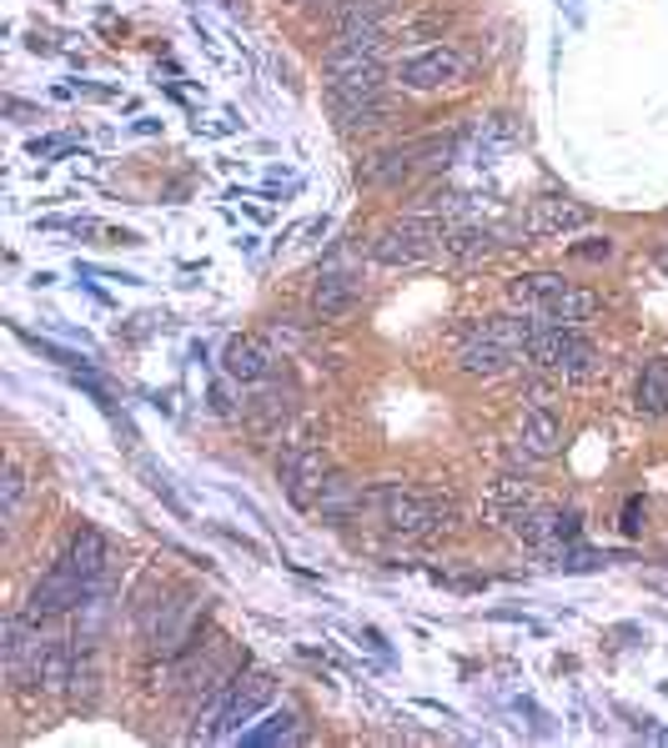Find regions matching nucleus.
<instances>
[{"label":"nucleus","instance_id":"2","mask_svg":"<svg viewBox=\"0 0 668 748\" xmlns=\"http://www.w3.org/2000/svg\"><path fill=\"white\" fill-rule=\"evenodd\" d=\"M508 297H513L523 311H533V317L563 321V327H573V321H588L598 307H603V297H598V292H588V286L568 282V276H558V272L508 276Z\"/></svg>","mask_w":668,"mask_h":748},{"label":"nucleus","instance_id":"27","mask_svg":"<svg viewBox=\"0 0 668 748\" xmlns=\"http://www.w3.org/2000/svg\"><path fill=\"white\" fill-rule=\"evenodd\" d=\"M573 257H578V262H609L613 241L609 237H588V241H578V247H573Z\"/></svg>","mask_w":668,"mask_h":748},{"label":"nucleus","instance_id":"3","mask_svg":"<svg viewBox=\"0 0 668 748\" xmlns=\"http://www.w3.org/2000/svg\"><path fill=\"white\" fill-rule=\"evenodd\" d=\"M272 693H276L272 673H262V668L237 673L231 683H222V689L212 693V703H206L202 713H196V738H237L241 724H251V713L272 703Z\"/></svg>","mask_w":668,"mask_h":748},{"label":"nucleus","instance_id":"20","mask_svg":"<svg viewBox=\"0 0 668 748\" xmlns=\"http://www.w3.org/2000/svg\"><path fill=\"white\" fill-rule=\"evenodd\" d=\"M633 403H638V412H648V417L668 412V356H654V362H644V372H638V387H633Z\"/></svg>","mask_w":668,"mask_h":748},{"label":"nucleus","instance_id":"29","mask_svg":"<svg viewBox=\"0 0 668 748\" xmlns=\"http://www.w3.org/2000/svg\"><path fill=\"white\" fill-rule=\"evenodd\" d=\"M76 141H66V136H41V141H31V156H60V151H71Z\"/></svg>","mask_w":668,"mask_h":748},{"label":"nucleus","instance_id":"12","mask_svg":"<svg viewBox=\"0 0 668 748\" xmlns=\"http://www.w3.org/2000/svg\"><path fill=\"white\" fill-rule=\"evenodd\" d=\"M513 356L508 347L498 342V337H488L483 327H467L463 337H457V372H467V377H502V372L513 367Z\"/></svg>","mask_w":668,"mask_h":748},{"label":"nucleus","instance_id":"26","mask_svg":"<svg viewBox=\"0 0 668 748\" xmlns=\"http://www.w3.org/2000/svg\"><path fill=\"white\" fill-rule=\"evenodd\" d=\"M141 473H146V487H151L156 498L167 502V508H171V512H177V518H186V502H181V498H177V492H171L167 473H156V467H141Z\"/></svg>","mask_w":668,"mask_h":748},{"label":"nucleus","instance_id":"21","mask_svg":"<svg viewBox=\"0 0 668 748\" xmlns=\"http://www.w3.org/2000/svg\"><path fill=\"white\" fill-rule=\"evenodd\" d=\"M292 738H302V718L292 709H282V713H272L262 728H247V734H241V744L272 748V744H292Z\"/></svg>","mask_w":668,"mask_h":748},{"label":"nucleus","instance_id":"19","mask_svg":"<svg viewBox=\"0 0 668 748\" xmlns=\"http://www.w3.org/2000/svg\"><path fill=\"white\" fill-rule=\"evenodd\" d=\"M71 668H76V654L66 638H46L36 658V689L41 693H66L71 689Z\"/></svg>","mask_w":668,"mask_h":748},{"label":"nucleus","instance_id":"18","mask_svg":"<svg viewBox=\"0 0 668 748\" xmlns=\"http://www.w3.org/2000/svg\"><path fill=\"white\" fill-rule=\"evenodd\" d=\"M312 508L322 512V518H332V523L358 518V512L367 508V487H358L352 477H342V473H327L322 487H317V502H312Z\"/></svg>","mask_w":668,"mask_h":748},{"label":"nucleus","instance_id":"28","mask_svg":"<svg viewBox=\"0 0 668 748\" xmlns=\"http://www.w3.org/2000/svg\"><path fill=\"white\" fill-rule=\"evenodd\" d=\"M46 231H95V222L91 216H46Z\"/></svg>","mask_w":668,"mask_h":748},{"label":"nucleus","instance_id":"17","mask_svg":"<svg viewBox=\"0 0 668 748\" xmlns=\"http://www.w3.org/2000/svg\"><path fill=\"white\" fill-rule=\"evenodd\" d=\"M492 251H498V237H492L488 226H477V222L442 226V262L473 267V262H483V257H492Z\"/></svg>","mask_w":668,"mask_h":748},{"label":"nucleus","instance_id":"4","mask_svg":"<svg viewBox=\"0 0 668 748\" xmlns=\"http://www.w3.org/2000/svg\"><path fill=\"white\" fill-rule=\"evenodd\" d=\"M528 362L533 367H543V372H553V377H568V382H578V377H593L598 372V347L588 342L584 332H573V327H537V337L528 342Z\"/></svg>","mask_w":668,"mask_h":748},{"label":"nucleus","instance_id":"31","mask_svg":"<svg viewBox=\"0 0 668 748\" xmlns=\"http://www.w3.org/2000/svg\"><path fill=\"white\" fill-rule=\"evenodd\" d=\"M658 267H664V272H668V251H658Z\"/></svg>","mask_w":668,"mask_h":748},{"label":"nucleus","instance_id":"6","mask_svg":"<svg viewBox=\"0 0 668 748\" xmlns=\"http://www.w3.org/2000/svg\"><path fill=\"white\" fill-rule=\"evenodd\" d=\"M46 648V633H41V617L31 613H11L5 628H0V664L15 689H36V658Z\"/></svg>","mask_w":668,"mask_h":748},{"label":"nucleus","instance_id":"30","mask_svg":"<svg viewBox=\"0 0 668 748\" xmlns=\"http://www.w3.org/2000/svg\"><path fill=\"white\" fill-rule=\"evenodd\" d=\"M638 518H644V502H638V498H629V508H623V528H629V533H638V528H644V523H638Z\"/></svg>","mask_w":668,"mask_h":748},{"label":"nucleus","instance_id":"8","mask_svg":"<svg viewBox=\"0 0 668 748\" xmlns=\"http://www.w3.org/2000/svg\"><path fill=\"white\" fill-rule=\"evenodd\" d=\"M91 598H95L91 582H81L76 573H66L56 563V568H50L46 578L36 582V593H31L25 613H31V617H60V613H76V608H86Z\"/></svg>","mask_w":668,"mask_h":748},{"label":"nucleus","instance_id":"25","mask_svg":"<svg viewBox=\"0 0 668 748\" xmlns=\"http://www.w3.org/2000/svg\"><path fill=\"white\" fill-rule=\"evenodd\" d=\"M403 0H337V21H382L393 15Z\"/></svg>","mask_w":668,"mask_h":748},{"label":"nucleus","instance_id":"22","mask_svg":"<svg viewBox=\"0 0 668 748\" xmlns=\"http://www.w3.org/2000/svg\"><path fill=\"white\" fill-rule=\"evenodd\" d=\"M71 703H95V693H101V668H95V654L91 648H81L76 654V668H71Z\"/></svg>","mask_w":668,"mask_h":748},{"label":"nucleus","instance_id":"1","mask_svg":"<svg viewBox=\"0 0 668 748\" xmlns=\"http://www.w3.org/2000/svg\"><path fill=\"white\" fill-rule=\"evenodd\" d=\"M362 512H377L382 528L407 533V537H432V533H442V528H453V518H457L453 498L418 492V487H403V483L367 487V508Z\"/></svg>","mask_w":668,"mask_h":748},{"label":"nucleus","instance_id":"11","mask_svg":"<svg viewBox=\"0 0 668 748\" xmlns=\"http://www.w3.org/2000/svg\"><path fill=\"white\" fill-rule=\"evenodd\" d=\"M322 477H327V457H322V447H312V442H297V447L282 457V487L297 508H312V502H317Z\"/></svg>","mask_w":668,"mask_h":748},{"label":"nucleus","instance_id":"10","mask_svg":"<svg viewBox=\"0 0 668 748\" xmlns=\"http://www.w3.org/2000/svg\"><path fill=\"white\" fill-rule=\"evenodd\" d=\"M422 167H428V161H422V141H407V146H393V151L367 156L358 167V181L362 186H377V191H397L403 181L418 177Z\"/></svg>","mask_w":668,"mask_h":748},{"label":"nucleus","instance_id":"24","mask_svg":"<svg viewBox=\"0 0 668 748\" xmlns=\"http://www.w3.org/2000/svg\"><path fill=\"white\" fill-rule=\"evenodd\" d=\"M21 502H25V473L11 463V467H5V483H0V523H5V528H15Z\"/></svg>","mask_w":668,"mask_h":748},{"label":"nucleus","instance_id":"7","mask_svg":"<svg viewBox=\"0 0 668 748\" xmlns=\"http://www.w3.org/2000/svg\"><path fill=\"white\" fill-rule=\"evenodd\" d=\"M463 76H467V56L457 46H428L397 66L403 91H448V86H463Z\"/></svg>","mask_w":668,"mask_h":748},{"label":"nucleus","instance_id":"14","mask_svg":"<svg viewBox=\"0 0 668 748\" xmlns=\"http://www.w3.org/2000/svg\"><path fill=\"white\" fill-rule=\"evenodd\" d=\"M276 367L272 347L262 342V337H231L227 352H222V372H227L231 382H241V387H257V382H267Z\"/></svg>","mask_w":668,"mask_h":748},{"label":"nucleus","instance_id":"16","mask_svg":"<svg viewBox=\"0 0 668 748\" xmlns=\"http://www.w3.org/2000/svg\"><path fill=\"white\" fill-rule=\"evenodd\" d=\"M358 302H362V276L352 272H322L317 286H312V317L322 321H342Z\"/></svg>","mask_w":668,"mask_h":748},{"label":"nucleus","instance_id":"13","mask_svg":"<svg viewBox=\"0 0 668 748\" xmlns=\"http://www.w3.org/2000/svg\"><path fill=\"white\" fill-rule=\"evenodd\" d=\"M578 226H588V206L568 202V196H537L523 212V237H563Z\"/></svg>","mask_w":668,"mask_h":748},{"label":"nucleus","instance_id":"5","mask_svg":"<svg viewBox=\"0 0 668 748\" xmlns=\"http://www.w3.org/2000/svg\"><path fill=\"white\" fill-rule=\"evenodd\" d=\"M372 262L382 267H422V262H438L442 257V226L438 222H422V216H407V222L377 231L367 247Z\"/></svg>","mask_w":668,"mask_h":748},{"label":"nucleus","instance_id":"9","mask_svg":"<svg viewBox=\"0 0 668 748\" xmlns=\"http://www.w3.org/2000/svg\"><path fill=\"white\" fill-rule=\"evenodd\" d=\"M513 447L523 452L528 463H543V457H553V452L563 447V412L548 403H533L523 407V417H518V432H513Z\"/></svg>","mask_w":668,"mask_h":748},{"label":"nucleus","instance_id":"15","mask_svg":"<svg viewBox=\"0 0 668 748\" xmlns=\"http://www.w3.org/2000/svg\"><path fill=\"white\" fill-rule=\"evenodd\" d=\"M106 563H111V547H106V537L95 533V528H76L71 543H66V553H60V568L76 573V578L91 582V588H101Z\"/></svg>","mask_w":668,"mask_h":748},{"label":"nucleus","instance_id":"23","mask_svg":"<svg viewBox=\"0 0 668 748\" xmlns=\"http://www.w3.org/2000/svg\"><path fill=\"white\" fill-rule=\"evenodd\" d=\"M21 332V342L25 347H36L41 356H50V362H60L66 372H91V362H86L81 352H71V347H60V342H50V337H36V332H25V327H15Z\"/></svg>","mask_w":668,"mask_h":748}]
</instances>
